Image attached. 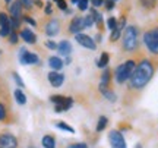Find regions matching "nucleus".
I'll return each instance as SVG.
<instances>
[{"mask_svg":"<svg viewBox=\"0 0 158 148\" xmlns=\"http://www.w3.org/2000/svg\"><path fill=\"white\" fill-rule=\"evenodd\" d=\"M154 76V66L149 60H142L135 68L130 76V87L133 90H142Z\"/></svg>","mask_w":158,"mask_h":148,"instance_id":"1","label":"nucleus"},{"mask_svg":"<svg viewBox=\"0 0 158 148\" xmlns=\"http://www.w3.org/2000/svg\"><path fill=\"white\" fill-rule=\"evenodd\" d=\"M138 47V28L130 25L126 27L123 34V49L126 51H133Z\"/></svg>","mask_w":158,"mask_h":148,"instance_id":"2","label":"nucleus"},{"mask_svg":"<svg viewBox=\"0 0 158 148\" xmlns=\"http://www.w3.org/2000/svg\"><path fill=\"white\" fill-rule=\"evenodd\" d=\"M135 68H136V65L133 60H126L124 63H122L116 69V81H117L118 84H123L127 79H130V76L133 74Z\"/></svg>","mask_w":158,"mask_h":148,"instance_id":"3","label":"nucleus"},{"mask_svg":"<svg viewBox=\"0 0 158 148\" xmlns=\"http://www.w3.org/2000/svg\"><path fill=\"white\" fill-rule=\"evenodd\" d=\"M143 43L152 54H158V28H152L143 34Z\"/></svg>","mask_w":158,"mask_h":148,"instance_id":"4","label":"nucleus"},{"mask_svg":"<svg viewBox=\"0 0 158 148\" xmlns=\"http://www.w3.org/2000/svg\"><path fill=\"white\" fill-rule=\"evenodd\" d=\"M51 103L54 104V110L57 113H62V112H66L72 107L73 104V100L70 97H63V95H51L50 97Z\"/></svg>","mask_w":158,"mask_h":148,"instance_id":"5","label":"nucleus"},{"mask_svg":"<svg viewBox=\"0 0 158 148\" xmlns=\"http://www.w3.org/2000/svg\"><path fill=\"white\" fill-rule=\"evenodd\" d=\"M12 32L10 27V16H7L5 12H0V35L2 37H7Z\"/></svg>","mask_w":158,"mask_h":148,"instance_id":"6","label":"nucleus"},{"mask_svg":"<svg viewBox=\"0 0 158 148\" xmlns=\"http://www.w3.org/2000/svg\"><path fill=\"white\" fill-rule=\"evenodd\" d=\"M19 60L22 65H37L40 63V59L37 54L31 53V51L25 50V49H21V53H19Z\"/></svg>","mask_w":158,"mask_h":148,"instance_id":"7","label":"nucleus"},{"mask_svg":"<svg viewBox=\"0 0 158 148\" xmlns=\"http://www.w3.org/2000/svg\"><path fill=\"white\" fill-rule=\"evenodd\" d=\"M108 139H110L111 148H127L126 147V141H124L123 135H122L118 131H111L110 132Z\"/></svg>","mask_w":158,"mask_h":148,"instance_id":"8","label":"nucleus"},{"mask_svg":"<svg viewBox=\"0 0 158 148\" xmlns=\"http://www.w3.org/2000/svg\"><path fill=\"white\" fill-rule=\"evenodd\" d=\"M0 148H18V139L12 133H0Z\"/></svg>","mask_w":158,"mask_h":148,"instance_id":"9","label":"nucleus"},{"mask_svg":"<svg viewBox=\"0 0 158 148\" xmlns=\"http://www.w3.org/2000/svg\"><path fill=\"white\" fill-rule=\"evenodd\" d=\"M75 40H76V43L78 44H81L82 47H85V49H89V50H95L97 49V44L95 41L91 38L89 35H85V34H76L75 35Z\"/></svg>","mask_w":158,"mask_h":148,"instance_id":"10","label":"nucleus"},{"mask_svg":"<svg viewBox=\"0 0 158 148\" xmlns=\"http://www.w3.org/2000/svg\"><path fill=\"white\" fill-rule=\"evenodd\" d=\"M82 29H85V21L82 16H75L72 19V22L69 25V31L72 32V34H79Z\"/></svg>","mask_w":158,"mask_h":148,"instance_id":"11","label":"nucleus"},{"mask_svg":"<svg viewBox=\"0 0 158 148\" xmlns=\"http://www.w3.org/2000/svg\"><path fill=\"white\" fill-rule=\"evenodd\" d=\"M48 82H50L54 88H59V87H62L63 82H64V75L60 74L59 70H53V72L48 74Z\"/></svg>","mask_w":158,"mask_h":148,"instance_id":"12","label":"nucleus"},{"mask_svg":"<svg viewBox=\"0 0 158 148\" xmlns=\"http://www.w3.org/2000/svg\"><path fill=\"white\" fill-rule=\"evenodd\" d=\"M22 3L21 0H15L10 5V18L12 19H18L21 21V16H22Z\"/></svg>","mask_w":158,"mask_h":148,"instance_id":"13","label":"nucleus"},{"mask_svg":"<svg viewBox=\"0 0 158 148\" xmlns=\"http://www.w3.org/2000/svg\"><path fill=\"white\" fill-rule=\"evenodd\" d=\"M59 31H60V23L57 19H51L50 22L45 25V34L48 35V37H54V35L59 34Z\"/></svg>","mask_w":158,"mask_h":148,"instance_id":"14","label":"nucleus"},{"mask_svg":"<svg viewBox=\"0 0 158 148\" xmlns=\"http://www.w3.org/2000/svg\"><path fill=\"white\" fill-rule=\"evenodd\" d=\"M21 38H22L25 43H28V44H35V41H37V35L31 31V29L25 28L21 31Z\"/></svg>","mask_w":158,"mask_h":148,"instance_id":"15","label":"nucleus"},{"mask_svg":"<svg viewBox=\"0 0 158 148\" xmlns=\"http://www.w3.org/2000/svg\"><path fill=\"white\" fill-rule=\"evenodd\" d=\"M57 50H59V53L62 56H70V53H72V44L69 41L63 40L57 44Z\"/></svg>","mask_w":158,"mask_h":148,"instance_id":"16","label":"nucleus"},{"mask_svg":"<svg viewBox=\"0 0 158 148\" xmlns=\"http://www.w3.org/2000/svg\"><path fill=\"white\" fill-rule=\"evenodd\" d=\"M126 27V19H122L120 21V23H117V28L114 29V31H111V37H110V40L111 41H116L118 40V37H120V34H122V29Z\"/></svg>","mask_w":158,"mask_h":148,"instance_id":"17","label":"nucleus"},{"mask_svg":"<svg viewBox=\"0 0 158 148\" xmlns=\"http://www.w3.org/2000/svg\"><path fill=\"white\" fill-rule=\"evenodd\" d=\"M48 65H50V68L53 70H60L63 68V62L60 57H56V56H51L48 59Z\"/></svg>","mask_w":158,"mask_h":148,"instance_id":"18","label":"nucleus"},{"mask_svg":"<svg viewBox=\"0 0 158 148\" xmlns=\"http://www.w3.org/2000/svg\"><path fill=\"white\" fill-rule=\"evenodd\" d=\"M108 82H110V70H108V69H106V70H104V74H102V76H101V82H100V91H101V90H107Z\"/></svg>","mask_w":158,"mask_h":148,"instance_id":"19","label":"nucleus"},{"mask_svg":"<svg viewBox=\"0 0 158 148\" xmlns=\"http://www.w3.org/2000/svg\"><path fill=\"white\" fill-rule=\"evenodd\" d=\"M41 144H43V147L44 148H56V141H54V138L51 137V135H45V137H43Z\"/></svg>","mask_w":158,"mask_h":148,"instance_id":"20","label":"nucleus"},{"mask_svg":"<svg viewBox=\"0 0 158 148\" xmlns=\"http://www.w3.org/2000/svg\"><path fill=\"white\" fill-rule=\"evenodd\" d=\"M15 100H16L18 104L23 106V104L27 103V95H25L21 90H15Z\"/></svg>","mask_w":158,"mask_h":148,"instance_id":"21","label":"nucleus"},{"mask_svg":"<svg viewBox=\"0 0 158 148\" xmlns=\"http://www.w3.org/2000/svg\"><path fill=\"white\" fill-rule=\"evenodd\" d=\"M107 122L108 119L106 117V116H101L100 119H98V125H97V132H101L106 129V126H107Z\"/></svg>","mask_w":158,"mask_h":148,"instance_id":"22","label":"nucleus"},{"mask_svg":"<svg viewBox=\"0 0 158 148\" xmlns=\"http://www.w3.org/2000/svg\"><path fill=\"white\" fill-rule=\"evenodd\" d=\"M89 13L92 15V18H94V22H97V25H98V27H101V25H102V18H101V15H100V13H98L95 9H91Z\"/></svg>","mask_w":158,"mask_h":148,"instance_id":"23","label":"nucleus"},{"mask_svg":"<svg viewBox=\"0 0 158 148\" xmlns=\"http://www.w3.org/2000/svg\"><path fill=\"white\" fill-rule=\"evenodd\" d=\"M108 60H110V56H108L107 53H102L101 57H100V60H98V66H100V68H106L108 65Z\"/></svg>","mask_w":158,"mask_h":148,"instance_id":"24","label":"nucleus"},{"mask_svg":"<svg viewBox=\"0 0 158 148\" xmlns=\"http://www.w3.org/2000/svg\"><path fill=\"white\" fill-rule=\"evenodd\" d=\"M101 92H102V95L107 98L108 101H116V94H114V92L108 91V90H101Z\"/></svg>","mask_w":158,"mask_h":148,"instance_id":"25","label":"nucleus"},{"mask_svg":"<svg viewBox=\"0 0 158 148\" xmlns=\"http://www.w3.org/2000/svg\"><path fill=\"white\" fill-rule=\"evenodd\" d=\"M57 128H59V129H63V131H68V132H70V133H73L75 132V129L72 128V126L66 125V123H63V122H59V123H57Z\"/></svg>","mask_w":158,"mask_h":148,"instance_id":"26","label":"nucleus"},{"mask_svg":"<svg viewBox=\"0 0 158 148\" xmlns=\"http://www.w3.org/2000/svg\"><path fill=\"white\" fill-rule=\"evenodd\" d=\"M141 3L143 5V7H147V9H152L154 6L157 5V0H141Z\"/></svg>","mask_w":158,"mask_h":148,"instance_id":"27","label":"nucleus"},{"mask_svg":"<svg viewBox=\"0 0 158 148\" xmlns=\"http://www.w3.org/2000/svg\"><path fill=\"white\" fill-rule=\"evenodd\" d=\"M107 25H108V28L111 29V31H114V29L117 28V21H116V18H108V21H107Z\"/></svg>","mask_w":158,"mask_h":148,"instance_id":"28","label":"nucleus"},{"mask_svg":"<svg viewBox=\"0 0 158 148\" xmlns=\"http://www.w3.org/2000/svg\"><path fill=\"white\" fill-rule=\"evenodd\" d=\"M84 21H85V28H89L91 25L94 23V18H92V15H86V16L84 18Z\"/></svg>","mask_w":158,"mask_h":148,"instance_id":"29","label":"nucleus"},{"mask_svg":"<svg viewBox=\"0 0 158 148\" xmlns=\"http://www.w3.org/2000/svg\"><path fill=\"white\" fill-rule=\"evenodd\" d=\"M13 79L16 81V84H18V87H19V88H23V87H25V84H23V81L21 79V76H19V75L16 74V72L13 74Z\"/></svg>","mask_w":158,"mask_h":148,"instance_id":"30","label":"nucleus"},{"mask_svg":"<svg viewBox=\"0 0 158 148\" xmlns=\"http://www.w3.org/2000/svg\"><path fill=\"white\" fill-rule=\"evenodd\" d=\"M88 2H89V0H79L78 7L81 11H86V9H88Z\"/></svg>","mask_w":158,"mask_h":148,"instance_id":"31","label":"nucleus"},{"mask_svg":"<svg viewBox=\"0 0 158 148\" xmlns=\"http://www.w3.org/2000/svg\"><path fill=\"white\" fill-rule=\"evenodd\" d=\"M6 117V107L0 103V120H3Z\"/></svg>","mask_w":158,"mask_h":148,"instance_id":"32","label":"nucleus"},{"mask_svg":"<svg viewBox=\"0 0 158 148\" xmlns=\"http://www.w3.org/2000/svg\"><path fill=\"white\" fill-rule=\"evenodd\" d=\"M9 38H10L12 44H16V43H18V34H16V32H13V31H12L10 35H9Z\"/></svg>","mask_w":158,"mask_h":148,"instance_id":"33","label":"nucleus"},{"mask_svg":"<svg viewBox=\"0 0 158 148\" xmlns=\"http://www.w3.org/2000/svg\"><path fill=\"white\" fill-rule=\"evenodd\" d=\"M21 3H22L23 7H27V9H31V6H32V0H21Z\"/></svg>","mask_w":158,"mask_h":148,"instance_id":"34","label":"nucleus"},{"mask_svg":"<svg viewBox=\"0 0 158 148\" xmlns=\"http://www.w3.org/2000/svg\"><path fill=\"white\" fill-rule=\"evenodd\" d=\"M57 6H59V9H62V11H66V9H68V5H66V2H64V0L57 2Z\"/></svg>","mask_w":158,"mask_h":148,"instance_id":"35","label":"nucleus"},{"mask_svg":"<svg viewBox=\"0 0 158 148\" xmlns=\"http://www.w3.org/2000/svg\"><path fill=\"white\" fill-rule=\"evenodd\" d=\"M68 148H88V147H86V144L79 142V144H72V145H69Z\"/></svg>","mask_w":158,"mask_h":148,"instance_id":"36","label":"nucleus"},{"mask_svg":"<svg viewBox=\"0 0 158 148\" xmlns=\"http://www.w3.org/2000/svg\"><path fill=\"white\" fill-rule=\"evenodd\" d=\"M45 46L48 47V49H51V50H56L57 49V44L56 43H53V41H47V43H45Z\"/></svg>","mask_w":158,"mask_h":148,"instance_id":"37","label":"nucleus"},{"mask_svg":"<svg viewBox=\"0 0 158 148\" xmlns=\"http://www.w3.org/2000/svg\"><path fill=\"white\" fill-rule=\"evenodd\" d=\"M91 3L95 6V7H100V6L104 5V0H91Z\"/></svg>","mask_w":158,"mask_h":148,"instance_id":"38","label":"nucleus"},{"mask_svg":"<svg viewBox=\"0 0 158 148\" xmlns=\"http://www.w3.org/2000/svg\"><path fill=\"white\" fill-rule=\"evenodd\" d=\"M106 5H107L106 7H107L108 11H111V9L114 7V2H113V0H107V3H106Z\"/></svg>","mask_w":158,"mask_h":148,"instance_id":"39","label":"nucleus"},{"mask_svg":"<svg viewBox=\"0 0 158 148\" xmlns=\"http://www.w3.org/2000/svg\"><path fill=\"white\" fill-rule=\"evenodd\" d=\"M25 22H28V23H31L32 27H35V21L32 19V18H29V16H25Z\"/></svg>","mask_w":158,"mask_h":148,"instance_id":"40","label":"nucleus"},{"mask_svg":"<svg viewBox=\"0 0 158 148\" xmlns=\"http://www.w3.org/2000/svg\"><path fill=\"white\" fill-rule=\"evenodd\" d=\"M45 13H47V15H50L51 13V5L50 3H47V6H45Z\"/></svg>","mask_w":158,"mask_h":148,"instance_id":"41","label":"nucleus"},{"mask_svg":"<svg viewBox=\"0 0 158 148\" xmlns=\"http://www.w3.org/2000/svg\"><path fill=\"white\" fill-rule=\"evenodd\" d=\"M34 3H35L37 6H38V7H43V6H44V5H43V2H41V0H34Z\"/></svg>","mask_w":158,"mask_h":148,"instance_id":"42","label":"nucleus"},{"mask_svg":"<svg viewBox=\"0 0 158 148\" xmlns=\"http://www.w3.org/2000/svg\"><path fill=\"white\" fill-rule=\"evenodd\" d=\"M72 3H75V5H78V3H79V0H72Z\"/></svg>","mask_w":158,"mask_h":148,"instance_id":"43","label":"nucleus"},{"mask_svg":"<svg viewBox=\"0 0 158 148\" xmlns=\"http://www.w3.org/2000/svg\"><path fill=\"white\" fill-rule=\"evenodd\" d=\"M10 2H12V0H6V3H10Z\"/></svg>","mask_w":158,"mask_h":148,"instance_id":"44","label":"nucleus"},{"mask_svg":"<svg viewBox=\"0 0 158 148\" xmlns=\"http://www.w3.org/2000/svg\"><path fill=\"white\" fill-rule=\"evenodd\" d=\"M53 2H60V0H53Z\"/></svg>","mask_w":158,"mask_h":148,"instance_id":"45","label":"nucleus"},{"mask_svg":"<svg viewBox=\"0 0 158 148\" xmlns=\"http://www.w3.org/2000/svg\"><path fill=\"white\" fill-rule=\"evenodd\" d=\"M113 2H116V0H113Z\"/></svg>","mask_w":158,"mask_h":148,"instance_id":"46","label":"nucleus"},{"mask_svg":"<svg viewBox=\"0 0 158 148\" xmlns=\"http://www.w3.org/2000/svg\"><path fill=\"white\" fill-rule=\"evenodd\" d=\"M31 148H34V147H31Z\"/></svg>","mask_w":158,"mask_h":148,"instance_id":"47","label":"nucleus"}]
</instances>
